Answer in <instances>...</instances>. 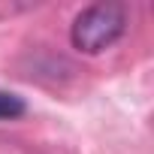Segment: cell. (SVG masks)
<instances>
[{
	"label": "cell",
	"instance_id": "cell-2",
	"mask_svg": "<svg viewBox=\"0 0 154 154\" xmlns=\"http://www.w3.org/2000/svg\"><path fill=\"white\" fill-rule=\"evenodd\" d=\"M24 100L18 94H9V91H0V121H12L18 115H24Z\"/></svg>",
	"mask_w": 154,
	"mask_h": 154
},
{
	"label": "cell",
	"instance_id": "cell-1",
	"mask_svg": "<svg viewBox=\"0 0 154 154\" xmlns=\"http://www.w3.org/2000/svg\"><path fill=\"white\" fill-rule=\"evenodd\" d=\"M127 30V9L121 3H94L82 9L72 21L69 39L85 54H100L115 45Z\"/></svg>",
	"mask_w": 154,
	"mask_h": 154
}]
</instances>
